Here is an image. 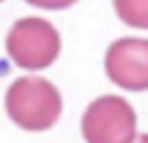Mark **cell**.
Masks as SVG:
<instances>
[{
    "instance_id": "6",
    "label": "cell",
    "mask_w": 148,
    "mask_h": 143,
    "mask_svg": "<svg viewBox=\"0 0 148 143\" xmlns=\"http://www.w3.org/2000/svg\"><path fill=\"white\" fill-rule=\"evenodd\" d=\"M134 143H148V134H139Z\"/></svg>"
},
{
    "instance_id": "2",
    "label": "cell",
    "mask_w": 148,
    "mask_h": 143,
    "mask_svg": "<svg viewBox=\"0 0 148 143\" xmlns=\"http://www.w3.org/2000/svg\"><path fill=\"white\" fill-rule=\"evenodd\" d=\"M7 53L23 69H44L60 53L58 30L37 16L18 18L7 32Z\"/></svg>"
},
{
    "instance_id": "5",
    "label": "cell",
    "mask_w": 148,
    "mask_h": 143,
    "mask_svg": "<svg viewBox=\"0 0 148 143\" xmlns=\"http://www.w3.org/2000/svg\"><path fill=\"white\" fill-rule=\"evenodd\" d=\"M113 7L127 25L148 30V0H118Z\"/></svg>"
},
{
    "instance_id": "3",
    "label": "cell",
    "mask_w": 148,
    "mask_h": 143,
    "mask_svg": "<svg viewBox=\"0 0 148 143\" xmlns=\"http://www.w3.org/2000/svg\"><path fill=\"white\" fill-rule=\"evenodd\" d=\"M81 134L86 143H134L136 113L127 99L104 95L86 108L81 118Z\"/></svg>"
},
{
    "instance_id": "4",
    "label": "cell",
    "mask_w": 148,
    "mask_h": 143,
    "mask_svg": "<svg viewBox=\"0 0 148 143\" xmlns=\"http://www.w3.org/2000/svg\"><path fill=\"white\" fill-rule=\"evenodd\" d=\"M104 69L111 83L125 90H148V39H116L106 48Z\"/></svg>"
},
{
    "instance_id": "1",
    "label": "cell",
    "mask_w": 148,
    "mask_h": 143,
    "mask_svg": "<svg viewBox=\"0 0 148 143\" xmlns=\"http://www.w3.org/2000/svg\"><path fill=\"white\" fill-rule=\"evenodd\" d=\"M7 115L28 131H44L53 127L62 113V99L53 83L37 76L16 78L5 95Z\"/></svg>"
}]
</instances>
